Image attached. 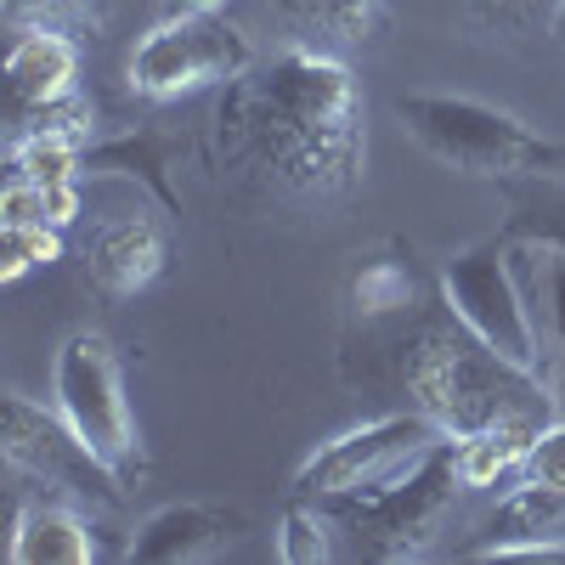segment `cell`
Masks as SVG:
<instances>
[{
	"label": "cell",
	"mask_w": 565,
	"mask_h": 565,
	"mask_svg": "<svg viewBox=\"0 0 565 565\" xmlns=\"http://www.w3.org/2000/svg\"><path fill=\"white\" fill-rule=\"evenodd\" d=\"M255 68V45L244 29H232L221 12L215 18H175L153 23L136 40V52L125 63V85L148 103H175L199 97V90L232 85Z\"/></svg>",
	"instance_id": "52a82bcc"
},
{
	"label": "cell",
	"mask_w": 565,
	"mask_h": 565,
	"mask_svg": "<svg viewBox=\"0 0 565 565\" xmlns=\"http://www.w3.org/2000/svg\"><path fill=\"white\" fill-rule=\"evenodd\" d=\"M402 385L413 407L452 441L509 418H526V424L554 418V391L537 373L481 345L447 306L413 322L407 351H402Z\"/></svg>",
	"instance_id": "7a4b0ae2"
},
{
	"label": "cell",
	"mask_w": 565,
	"mask_h": 565,
	"mask_svg": "<svg viewBox=\"0 0 565 565\" xmlns=\"http://www.w3.org/2000/svg\"><path fill=\"white\" fill-rule=\"evenodd\" d=\"M441 306L498 356L521 362L532 373L543 367V322H537V306L526 295V277H521V260H514L509 232H498L487 244H469L463 255H452L441 266Z\"/></svg>",
	"instance_id": "5b68a950"
},
{
	"label": "cell",
	"mask_w": 565,
	"mask_h": 565,
	"mask_svg": "<svg viewBox=\"0 0 565 565\" xmlns=\"http://www.w3.org/2000/svg\"><path fill=\"white\" fill-rule=\"evenodd\" d=\"M175 153H181V141L159 136V130H130V136L103 141V148L85 141V175H141V186H148L170 215H181V186L170 181Z\"/></svg>",
	"instance_id": "5bb4252c"
},
{
	"label": "cell",
	"mask_w": 565,
	"mask_h": 565,
	"mask_svg": "<svg viewBox=\"0 0 565 565\" xmlns=\"http://www.w3.org/2000/svg\"><path fill=\"white\" fill-rule=\"evenodd\" d=\"M79 90V34L68 29H18L7 52V103L34 108Z\"/></svg>",
	"instance_id": "7c38bea8"
},
{
	"label": "cell",
	"mask_w": 565,
	"mask_h": 565,
	"mask_svg": "<svg viewBox=\"0 0 565 565\" xmlns=\"http://www.w3.org/2000/svg\"><path fill=\"white\" fill-rule=\"evenodd\" d=\"M63 260V226H0V282H23L34 266Z\"/></svg>",
	"instance_id": "7402d4cb"
},
{
	"label": "cell",
	"mask_w": 565,
	"mask_h": 565,
	"mask_svg": "<svg viewBox=\"0 0 565 565\" xmlns=\"http://www.w3.org/2000/svg\"><path fill=\"white\" fill-rule=\"evenodd\" d=\"M351 306L356 317H391L413 306V271L407 260H362V271L351 277Z\"/></svg>",
	"instance_id": "44dd1931"
},
{
	"label": "cell",
	"mask_w": 565,
	"mask_h": 565,
	"mask_svg": "<svg viewBox=\"0 0 565 565\" xmlns=\"http://www.w3.org/2000/svg\"><path fill=\"white\" fill-rule=\"evenodd\" d=\"M396 114L418 148L458 175H481V181L548 175L554 141L537 136L526 119H514L509 108H492L476 97H447V90H407Z\"/></svg>",
	"instance_id": "3957f363"
},
{
	"label": "cell",
	"mask_w": 565,
	"mask_h": 565,
	"mask_svg": "<svg viewBox=\"0 0 565 565\" xmlns=\"http://www.w3.org/2000/svg\"><path fill=\"white\" fill-rule=\"evenodd\" d=\"M221 148L226 164L306 204H340L362 181V85L311 45H289L244 79L221 85Z\"/></svg>",
	"instance_id": "6da1fadb"
},
{
	"label": "cell",
	"mask_w": 565,
	"mask_h": 565,
	"mask_svg": "<svg viewBox=\"0 0 565 565\" xmlns=\"http://www.w3.org/2000/svg\"><path fill=\"white\" fill-rule=\"evenodd\" d=\"M514 260H521L526 295L543 300L537 322H548V334L565 345V249L559 244H537V238H514Z\"/></svg>",
	"instance_id": "ac0fdd59"
},
{
	"label": "cell",
	"mask_w": 565,
	"mask_h": 565,
	"mask_svg": "<svg viewBox=\"0 0 565 565\" xmlns=\"http://www.w3.org/2000/svg\"><path fill=\"white\" fill-rule=\"evenodd\" d=\"M52 407L125 487H136L148 476V452H141L136 413H130V396H125V362H119V351L103 328H74L57 345Z\"/></svg>",
	"instance_id": "277c9868"
},
{
	"label": "cell",
	"mask_w": 565,
	"mask_h": 565,
	"mask_svg": "<svg viewBox=\"0 0 565 565\" xmlns=\"http://www.w3.org/2000/svg\"><path fill=\"white\" fill-rule=\"evenodd\" d=\"M436 441H441V430H436V424L424 418L418 407H413V413H380V418L356 424V430L322 441V447L295 469L289 492H295V498H311V503L373 492V487L407 476V469L430 452Z\"/></svg>",
	"instance_id": "ba28073f"
},
{
	"label": "cell",
	"mask_w": 565,
	"mask_h": 565,
	"mask_svg": "<svg viewBox=\"0 0 565 565\" xmlns=\"http://www.w3.org/2000/svg\"><path fill=\"white\" fill-rule=\"evenodd\" d=\"M226 0H159V18L153 23H175V18H215Z\"/></svg>",
	"instance_id": "4316f807"
},
{
	"label": "cell",
	"mask_w": 565,
	"mask_h": 565,
	"mask_svg": "<svg viewBox=\"0 0 565 565\" xmlns=\"http://www.w3.org/2000/svg\"><path fill=\"white\" fill-rule=\"evenodd\" d=\"M12 565H90L97 559V526L74 503H29L23 521L7 532Z\"/></svg>",
	"instance_id": "4fadbf2b"
},
{
	"label": "cell",
	"mask_w": 565,
	"mask_h": 565,
	"mask_svg": "<svg viewBox=\"0 0 565 565\" xmlns=\"http://www.w3.org/2000/svg\"><path fill=\"white\" fill-rule=\"evenodd\" d=\"M0 452H7L12 476H23L34 487L68 492L79 503L125 509V492L130 487L68 430L57 407H40V402L7 391V396H0Z\"/></svg>",
	"instance_id": "9c48e42d"
},
{
	"label": "cell",
	"mask_w": 565,
	"mask_h": 565,
	"mask_svg": "<svg viewBox=\"0 0 565 565\" xmlns=\"http://www.w3.org/2000/svg\"><path fill=\"white\" fill-rule=\"evenodd\" d=\"M300 34H328V40H367L385 18V0H271Z\"/></svg>",
	"instance_id": "e0dca14e"
},
{
	"label": "cell",
	"mask_w": 565,
	"mask_h": 565,
	"mask_svg": "<svg viewBox=\"0 0 565 565\" xmlns=\"http://www.w3.org/2000/svg\"><path fill=\"white\" fill-rule=\"evenodd\" d=\"M463 18H476L481 29H498V34H548L554 29V12L559 0H452Z\"/></svg>",
	"instance_id": "cb8c5ba5"
},
{
	"label": "cell",
	"mask_w": 565,
	"mask_h": 565,
	"mask_svg": "<svg viewBox=\"0 0 565 565\" xmlns=\"http://www.w3.org/2000/svg\"><path fill=\"white\" fill-rule=\"evenodd\" d=\"M543 424H526V418H509V424H492V430H476V436H463L452 441L458 447V476L469 492H481V487H498L509 476H521V463L532 452Z\"/></svg>",
	"instance_id": "2e32d148"
},
{
	"label": "cell",
	"mask_w": 565,
	"mask_h": 565,
	"mask_svg": "<svg viewBox=\"0 0 565 565\" xmlns=\"http://www.w3.org/2000/svg\"><path fill=\"white\" fill-rule=\"evenodd\" d=\"M521 481H537V487L565 492V418H548L543 430H537V441H532V452L521 463Z\"/></svg>",
	"instance_id": "484cf974"
},
{
	"label": "cell",
	"mask_w": 565,
	"mask_h": 565,
	"mask_svg": "<svg viewBox=\"0 0 565 565\" xmlns=\"http://www.w3.org/2000/svg\"><path fill=\"white\" fill-rule=\"evenodd\" d=\"M548 34H554V40L565 45V0H559V12H554V29H548Z\"/></svg>",
	"instance_id": "f1b7e54d"
},
{
	"label": "cell",
	"mask_w": 565,
	"mask_h": 565,
	"mask_svg": "<svg viewBox=\"0 0 565 565\" xmlns=\"http://www.w3.org/2000/svg\"><path fill=\"white\" fill-rule=\"evenodd\" d=\"M548 175H565V141H554V159H548Z\"/></svg>",
	"instance_id": "83f0119b"
},
{
	"label": "cell",
	"mask_w": 565,
	"mask_h": 565,
	"mask_svg": "<svg viewBox=\"0 0 565 565\" xmlns=\"http://www.w3.org/2000/svg\"><path fill=\"white\" fill-rule=\"evenodd\" d=\"M170 266V232L159 215L130 210L103 226H90V238L79 249V277L90 295L103 300H136L141 289H153Z\"/></svg>",
	"instance_id": "30bf717a"
},
{
	"label": "cell",
	"mask_w": 565,
	"mask_h": 565,
	"mask_svg": "<svg viewBox=\"0 0 565 565\" xmlns=\"http://www.w3.org/2000/svg\"><path fill=\"white\" fill-rule=\"evenodd\" d=\"M565 521V492L554 487H537V481H521L487 521V537L469 543V559H487L492 548L503 543H532V537H554Z\"/></svg>",
	"instance_id": "9a60e30c"
},
{
	"label": "cell",
	"mask_w": 565,
	"mask_h": 565,
	"mask_svg": "<svg viewBox=\"0 0 565 565\" xmlns=\"http://www.w3.org/2000/svg\"><path fill=\"white\" fill-rule=\"evenodd\" d=\"M277 559H289V565H317V559H328V526H322L317 509H300V503H295L289 514H282Z\"/></svg>",
	"instance_id": "d4e9b609"
},
{
	"label": "cell",
	"mask_w": 565,
	"mask_h": 565,
	"mask_svg": "<svg viewBox=\"0 0 565 565\" xmlns=\"http://www.w3.org/2000/svg\"><path fill=\"white\" fill-rule=\"evenodd\" d=\"M12 175L34 186H57L85 175V141L68 136H12Z\"/></svg>",
	"instance_id": "d6986e66"
},
{
	"label": "cell",
	"mask_w": 565,
	"mask_h": 565,
	"mask_svg": "<svg viewBox=\"0 0 565 565\" xmlns=\"http://www.w3.org/2000/svg\"><path fill=\"white\" fill-rule=\"evenodd\" d=\"M0 12L12 29H68L79 40L108 29V0H0Z\"/></svg>",
	"instance_id": "ffe728a7"
},
{
	"label": "cell",
	"mask_w": 565,
	"mask_h": 565,
	"mask_svg": "<svg viewBox=\"0 0 565 565\" xmlns=\"http://www.w3.org/2000/svg\"><path fill=\"white\" fill-rule=\"evenodd\" d=\"M90 119H97V108H90L79 90H68V97H57V103L12 108V136H68V141H90Z\"/></svg>",
	"instance_id": "603a6c76"
},
{
	"label": "cell",
	"mask_w": 565,
	"mask_h": 565,
	"mask_svg": "<svg viewBox=\"0 0 565 565\" xmlns=\"http://www.w3.org/2000/svg\"><path fill=\"white\" fill-rule=\"evenodd\" d=\"M458 487H463L458 447H452V436H441L407 476L373 487V492H356V498H328V509L351 526L362 559H413L452 514Z\"/></svg>",
	"instance_id": "8992f818"
},
{
	"label": "cell",
	"mask_w": 565,
	"mask_h": 565,
	"mask_svg": "<svg viewBox=\"0 0 565 565\" xmlns=\"http://www.w3.org/2000/svg\"><path fill=\"white\" fill-rule=\"evenodd\" d=\"M244 532V509L232 503H170L159 514L136 526L125 559L136 565H193V559H215L221 548H232Z\"/></svg>",
	"instance_id": "8fae6325"
}]
</instances>
